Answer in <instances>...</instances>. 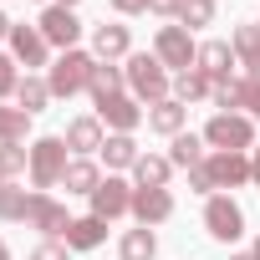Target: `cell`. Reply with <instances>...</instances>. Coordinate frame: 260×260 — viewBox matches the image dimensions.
Listing matches in <instances>:
<instances>
[{"instance_id":"6da1fadb","label":"cell","mask_w":260,"mask_h":260,"mask_svg":"<svg viewBox=\"0 0 260 260\" xmlns=\"http://www.w3.org/2000/svg\"><path fill=\"white\" fill-rule=\"evenodd\" d=\"M122 72H127V92H133L143 107H153V102L174 97V77H169V67H164L153 51H133Z\"/></svg>"},{"instance_id":"7a4b0ae2","label":"cell","mask_w":260,"mask_h":260,"mask_svg":"<svg viewBox=\"0 0 260 260\" xmlns=\"http://www.w3.org/2000/svg\"><path fill=\"white\" fill-rule=\"evenodd\" d=\"M204 143H209V153H250L255 148V117H245V112H214L204 122Z\"/></svg>"},{"instance_id":"3957f363","label":"cell","mask_w":260,"mask_h":260,"mask_svg":"<svg viewBox=\"0 0 260 260\" xmlns=\"http://www.w3.org/2000/svg\"><path fill=\"white\" fill-rule=\"evenodd\" d=\"M67 164H72V148H67V138H36L31 143V189L36 194H51L56 184H61V174H67Z\"/></svg>"},{"instance_id":"277c9868","label":"cell","mask_w":260,"mask_h":260,"mask_svg":"<svg viewBox=\"0 0 260 260\" xmlns=\"http://www.w3.org/2000/svg\"><path fill=\"white\" fill-rule=\"evenodd\" d=\"M92 67H97V56H92V51H82V46L61 51V56L46 67L51 97H77V92H87V82H92Z\"/></svg>"},{"instance_id":"5b68a950","label":"cell","mask_w":260,"mask_h":260,"mask_svg":"<svg viewBox=\"0 0 260 260\" xmlns=\"http://www.w3.org/2000/svg\"><path fill=\"white\" fill-rule=\"evenodd\" d=\"M153 56L179 77V72H189V67L199 61V41H194L189 26H158V36H153Z\"/></svg>"},{"instance_id":"8992f818","label":"cell","mask_w":260,"mask_h":260,"mask_svg":"<svg viewBox=\"0 0 260 260\" xmlns=\"http://www.w3.org/2000/svg\"><path fill=\"white\" fill-rule=\"evenodd\" d=\"M204 230H209V240L235 245V240L245 235V209H240L230 194H209V199H204Z\"/></svg>"},{"instance_id":"52a82bcc","label":"cell","mask_w":260,"mask_h":260,"mask_svg":"<svg viewBox=\"0 0 260 260\" xmlns=\"http://www.w3.org/2000/svg\"><path fill=\"white\" fill-rule=\"evenodd\" d=\"M92 214L97 219H122V214H133V184L127 179H117V174H107L97 189H92Z\"/></svg>"},{"instance_id":"ba28073f","label":"cell","mask_w":260,"mask_h":260,"mask_svg":"<svg viewBox=\"0 0 260 260\" xmlns=\"http://www.w3.org/2000/svg\"><path fill=\"white\" fill-rule=\"evenodd\" d=\"M97 117H102V127H107V133H133V127L148 117V107H143L133 92H117V97L97 102Z\"/></svg>"},{"instance_id":"9c48e42d","label":"cell","mask_w":260,"mask_h":260,"mask_svg":"<svg viewBox=\"0 0 260 260\" xmlns=\"http://www.w3.org/2000/svg\"><path fill=\"white\" fill-rule=\"evenodd\" d=\"M36 26H41L46 46H56V51H72V46L82 41V21H77V11H67V6H46Z\"/></svg>"},{"instance_id":"30bf717a","label":"cell","mask_w":260,"mask_h":260,"mask_svg":"<svg viewBox=\"0 0 260 260\" xmlns=\"http://www.w3.org/2000/svg\"><path fill=\"white\" fill-rule=\"evenodd\" d=\"M11 56H16L26 72H41V67L56 61L51 46H46V36H41V26H11Z\"/></svg>"},{"instance_id":"8fae6325","label":"cell","mask_w":260,"mask_h":260,"mask_svg":"<svg viewBox=\"0 0 260 260\" xmlns=\"http://www.w3.org/2000/svg\"><path fill=\"white\" fill-rule=\"evenodd\" d=\"M26 224L41 230L46 240H61L67 224H72V214H67V204H56L51 194H31V204H26Z\"/></svg>"},{"instance_id":"7c38bea8","label":"cell","mask_w":260,"mask_h":260,"mask_svg":"<svg viewBox=\"0 0 260 260\" xmlns=\"http://www.w3.org/2000/svg\"><path fill=\"white\" fill-rule=\"evenodd\" d=\"M67 148L77 153V158H92V153H102V143H107V127H102V117L97 112H87V117H72L67 122Z\"/></svg>"},{"instance_id":"4fadbf2b","label":"cell","mask_w":260,"mask_h":260,"mask_svg":"<svg viewBox=\"0 0 260 260\" xmlns=\"http://www.w3.org/2000/svg\"><path fill=\"white\" fill-rule=\"evenodd\" d=\"M92 56H97V61H127V56H133V36H127V26H122V21L97 26V31H92Z\"/></svg>"},{"instance_id":"5bb4252c","label":"cell","mask_w":260,"mask_h":260,"mask_svg":"<svg viewBox=\"0 0 260 260\" xmlns=\"http://www.w3.org/2000/svg\"><path fill=\"white\" fill-rule=\"evenodd\" d=\"M209 82H224V77H235V67H240V56H235V46L230 41H199V61H194Z\"/></svg>"},{"instance_id":"9a60e30c","label":"cell","mask_w":260,"mask_h":260,"mask_svg":"<svg viewBox=\"0 0 260 260\" xmlns=\"http://www.w3.org/2000/svg\"><path fill=\"white\" fill-rule=\"evenodd\" d=\"M204 169L214 174V189H240V184H250V153H209Z\"/></svg>"},{"instance_id":"2e32d148","label":"cell","mask_w":260,"mask_h":260,"mask_svg":"<svg viewBox=\"0 0 260 260\" xmlns=\"http://www.w3.org/2000/svg\"><path fill=\"white\" fill-rule=\"evenodd\" d=\"M133 219L138 224H164V219H174V194L169 189H133Z\"/></svg>"},{"instance_id":"e0dca14e","label":"cell","mask_w":260,"mask_h":260,"mask_svg":"<svg viewBox=\"0 0 260 260\" xmlns=\"http://www.w3.org/2000/svg\"><path fill=\"white\" fill-rule=\"evenodd\" d=\"M230 46H235V56H240V67H245V77H250V82H260V26H255V21H245V26H235V36H230Z\"/></svg>"},{"instance_id":"ac0fdd59","label":"cell","mask_w":260,"mask_h":260,"mask_svg":"<svg viewBox=\"0 0 260 260\" xmlns=\"http://www.w3.org/2000/svg\"><path fill=\"white\" fill-rule=\"evenodd\" d=\"M184 122H189V107H184L179 97H164V102L148 107V127H153V133H164V138H179Z\"/></svg>"},{"instance_id":"d6986e66","label":"cell","mask_w":260,"mask_h":260,"mask_svg":"<svg viewBox=\"0 0 260 260\" xmlns=\"http://www.w3.org/2000/svg\"><path fill=\"white\" fill-rule=\"evenodd\" d=\"M169 179H174L169 153H143L133 164V189H169Z\"/></svg>"},{"instance_id":"ffe728a7","label":"cell","mask_w":260,"mask_h":260,"mask_svg":"<svg viewBox=\"0 0 260 260\" xmlns=\"http://www.w3.org/2000/svg\"><path fill=\"white\" fill-rule=\"evenodd\" d=\"M102 240H107V219H97V214L72 219V224H67V235H61V245H67V250H97Z\"/></svg>"},{"instance_id":"44dd1931","label":"cell","mask_w":260,"mask_h":260,"mask_svg":"<svg viewBox=\"0 0 260 260\" xmlns=\"http://www.w3.org/2000/svg\"><path fill=\"white\" fill-rule=\"evenodd\" d=\"M122 87H127V72H122V67H112V61H97V67H92V82H87L92 102H107V97H117Z\"/></svg>"},{"instance_id":"7402d4cb","label":"cell","mask_w":260,"mask_h":260,"mask_svg":"<svg viewBox=\"0 0 260 260\" xmlns=\"http://www.w3.org/2000/svg\"><path fill=\"white\" fill-rule=\"evenodd\" d=\"M46 102H51V82H46V77H36V72H26V77H21V87H16V107L36 117V112H46Z\"/></svg>"},{"instance_id":"603a6c76","label":"cell","mask_w":260,"mask_h":260,"mask_svg":"<svg viewBox=\"0 0 260 260\" xmlns=\"http://www.w3.org/2000/svg\"><path fill=\"white\" fill-rule=\"evenodd\" d=\"M204 158H209L204 133H179V138H174V148H169V164H174V169H184V174H189L194 164H204Z\"/></svg>"},{"instance_id":"cb8c5ba5","label":"cell","mask_w":260,"mask_h":260,"mask_svg":"<svg viewBox=\"0 0 260 260\" xmlns=\"http://www.w3.org/2000/svg\"><path fill=\"white\" fill-rule=\"evenodd\" d=\"M143 158V148L133 143V133H107V143H102V164L107 169H133Z\"/></svg>"},{"instance_id":"d4e9b609","label":"cell","mask_w":260,"mask_h":260,"mask_svg":"<svg viewBox=\"0 0 260 260\" xmlns=\"http://www.w3.org/2000/svg\"><path fill=\"white\" fill-rule=\"evenodd\" d=\"M61 184H67V194H87V199H92V189L102 184V169H97L92 158H72L67 174H61Z\"/></svg>"},{"instance_id":"484cf974","label":"cell","mask_w":260,"mask_h":260,"mask_svg":"<svg viewBox=\"0 0 260 260\" xmlns=\"http://www.w3.org/2000/svg\"><path fill=\"white\" fill-rule=\"evenodd\" d=\"M117 255H122V260H153V255H158V235H153L148 224L127 230V235L117 240Z\"/></svg>"},{"instance_id":"4316f807","label":"cell","mask_w":260,"mask_h":260,"mask_svg":"<svg viewBox=\"0 0 260 260\" xmlns=\"http://www.w3.org/2000/svg\"><path fill=\"white\" fill-rule=\"evenodd\" d=\"M209 92H214V82H209L199 67H189V72H179V77H174V97H179L184 107H189V102H204Z\"/></svg>"},{"instance_id":"83f0119b","label":"cell","mask_w":260,"mask_h":260,"mask_svg":"<svg viewBox=\"0 0 260 260\" xmlns=\"http://www.w3.org/2000/svg\"><path fill=\"white\" fill-rule=\"evenodd\" d=\"M21 174H31V148L26 143H0V179L16 184Z\"/></svg>"},{"instance_id":"f1b7e54d","label":"cell","mask_w":260,"mask_h":260,"mask_svg":"<svg viewBox=\"0 0 260 260\" xmlns=\"http://www.w3.org/2000/svg\"><path fill=\"white\" fill-rule=\"evenodd\" d=\"M26 133H31V112L0 102V143H26Z\"/></svg>"},{"instance_id":"f546056e","label":"cell","mask_w":260,"mask_h":260,"mask_svg":"<svg viewBox=\"0 0 260 260\" xmlns=\"http://www.w3.org/2000/svg\"><path fill=\"white\" fill-rule=\"evenodd\" d=\"M179 26H189V31L214 26V0H184L179 6Z\"/></svg>"},{"instance_id":"4dcf8cb0","label":"cell","mask_w":260,"mask_h":260,"mask_svg":"<svg viewBox=\"0 0 260 260\" xmlns=\"http://www.w3.org/2000/svg\"><path fill=\"white\" fill-rule=\"evenodd\" d=\"M240 87H245V77H224V82H214L209 102H214L219 112H240Z\"/></svg>"},{"instance_id":"1f68e13d","label":"cell","mask_w":260,"mask_h":260,"mask_svg":"<svg viewBox=\"0 0 260 260\" xmlns=\"http://www.w3.org/2000/svg\"><path fill=\"white\" fill-rule=\"evenodd\" d=\"M26 204H31V194H26L21 184H6V189H0V219H26Z\"/></svg>"},{"instance_id":"d6a6232c","label":"cell","mask_w":260,"mask_h":260,"mask_svg":"<svg viewBox=\"0 0 260 260\" xmlns=\"http://www.w3.org/2000/svg\"><path fill=\"white\" fill-rule=\"evenodd\" d=\"M16 87H21V61L0 51V102H6V97H16Z\"/></svg>"},{"instance_id":"836d02e7","label":"cell","mask_w":260,"mask_h":260,"mask_svg":"<svg viewBox=\"0 0 260 260\" xmlns=\"http://www.w3.org/2000/svg\"><path fill=\"white\" fill-rule=\"evenodd\" d=\"M240 112L260 122V82H250V77H245V87H240Z\"/></svg>"},{"instance_id":"e575fe53","label":"cell","mask_w":260,"mask_h":260,"mask_svg":"<svg viewBox=\"0 0 260 260\" xmlns=\"http://www.w3.org/2000/svg\"><path fill=\"white\" fill-rule=\"evenodd\" d=\"M189 189H194V194H204V199H209V194H219V189H214V174H209L204 164H194V169H189Z\"/></svg>"},{"instance_id":"d590c367","label":"cell","mask_w":260,"mask_h":260,"mask_svg":"<svg viewBox=\"0 0 260 260\" xmlns=\"http://www.w3.org/2000/svg\"><path fill=\"white\" fill-rule=\"evenodd\" d=\"M31 260H67V245H61V240H41V245L31 250Z\"/></svg>"},{"instance_id":"8d00e7d4","label":"cell","mask_w":260,"mask_h":260,"mask_svg":"<svg viewBox=\"0 0 260 260\" xmlns=\"http://www.w3.org/2000/svg\"><path fill=\"white\" fill-rule=\"evenodd\" d=\"M112 11H117V16H143L148 0H112Z\"/></svg>"},{"instance_id":"74e56055","label":"cell","mask_w":260,"mask_h":260,"mask_svg":"<svg viewBox=\"0 0 260 260\" xmlns=\"http://www.w3.org/2000/svg\"><path fill=\"white\" fill-rule=\"evenodd\" d=\"M250 184H260V143L250 148Z\"/></svg>"},{"instance_id":"f35d334b","label":"cell","mask_w":260,"mask_h":260,"mask_svg":"<svg viewBox=\"0 0 260 260\" xmlns=\"http://www.w3.org/2000/svg\"><path fill=\"white\" fill-rule=\"evenodd\" d=\"M11 26H16V21H11L6 11H0V41H11Z\"/></svg>"},{"instance_id":"ab89813d","label":"cell","mask_w":260,"mask_h":260,"mask_svg":"<svg viewBox=\"0 0 260 260\" xmlns=\"http://www.w3.org/2000/svg\"><path fill=\"white\" fill-rule=\"evenodd\" d=\"M250 260H260V235H255V245H250Z\"/></svg>"},{"instance_id":"60d3db41","label":"cell","mask_w":260,"mask_h":260,"mask_svg":"<svg viewBox=\"0 0 260 260\" xmlns=\"http://www.w3.org/2000/svg\"><path fill=\"white\" fill-rule=\"evenodd\" d=\"M51 6H67V11H77V0H51Z\"/></svg>"},{"instance_id":"b9f144b4","label":"cell","mask_w":260,"mask_h":260,"mask_svg":"<svg viewBox=\"0 0 260 260\" xmlns=\"http://www.w3.org/2000/svg\"><path fill=\"white\" fill-rule=\"evenodd\" d=\"M0 260H11V245H6V240H0Z\"/></svg>"},{"instance_id":"7bdbcfd3","label":"cell","mask_w":260,"mask_h":260,"mask_svg":"<svg viewBox=\"0 0 260 260\" xmlns=\"http://www.w3.org/2000/svg\"><path fill=\"white\" fill-rule=\"evenodd\" d=\"M230 260H250V250H245V255H230Z\"/></svg>"},{"instance_id":"ee69618b","label":"cell","mask_w":260,"mask_h":260,"mask_svg":"<svg viewBox=\"0 0 260 260\" xmlns=\"http://www.w3.org/2000/svg\"><path fill=\"white\" fill-rule=\"evenodd\" d=\"M0 189H6V179H0Z\"/></svg>"},{"instance_id":"f6af8a7d","label":"cell","mask_w":260,"mask_h":260,"mask_svg":"<svg viewBox=\"0 0 260 260\" xmlns=\"http://www.w3.org/2000/svg\"><path fill=\"white\" fill-rule=\"evenodd\" d=\"M255 26H260V21H255Z\"/></svg>"}]
</instances>
